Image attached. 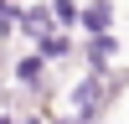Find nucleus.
<instances>
[{"label":"nucleus","instance_id":"f03ea898","mask_svg":"<svg viewBox=\"0 0 129 124\" xmlns=\"http://www.w3.org/2000/svg\"><path fill=\"white\" fill-rule=\"evenodd\" d=\"M109 52H114V36H109V31H93V41H88V62H93V72L109 67Z\"/></svg>","mask_w":129,"mask_h":124},{"label":"nucleus","instance_id":"20e7f679","mask_svg":"<svg viewBox=\"0 0 129 124\" xmlns=\"http://www.w3.org/2000/svg\"><path fill=\"white\" fill-rule=\"evenodd\" d=\"M109 21H114V10L103 5V0H98V5H88V10H83V26H88V31H109Z\"/></svg>","mask_w":129,"mask_h":124},{"label":"nucleus","instance_id":"423d86ee","mask_svg":"<svg viewBox=\"0 0 129 124\" xmlns=\"http://www.w3.org/2000/svg\"><path fill=\"white\" fill-rule=\"evenodd\" d=\"M16 78H21V83H41V57H26V62L16 67Z\"/></svg>","mask_w":129,"mask_h":124},{"label":"nucleus","instance_id":"39448f33","mask_svg":"<svg viewBox=\"0 0 129 124\" xmlns=\"http://www.w3.org/2000/svg\"><path fill=\"white\" fill-rule=\"evenodd\" d=\"M52 16H57V26H72L78 21V5L72 0H52Z\"/></svg>","mask_w":129,"mask_h":124},{"label":"nucleus","instance_id":"0eeeda50","mask_svg":"<svg viewBox=\"0 0 129 124\" xmlns=\"http://www.w3.org/2000/svg\"><path fill=\"white\" fill-rule=\"evenodd\" d=\"M41 52H47V57H62V52H67V41H62V36H47V31H41Z\"/></svg>","mask_w":129,"mask_h":124},{"label":"nucleus","instance_id":"f257e3e1","mask_svg":"<svg viewBox=\"0 0 129 124\" xmlns=\"http://www.w3.org/2000/svg\"><path fill=\"white\" fill-rule=\"evenodd\" d=\"M103 78H88V83H78V93H72V109H78V124L83 119H93V114L103 109Z\"/></svg>","mask_w":129,"mask_h":124},{"label":"nucleus","instance_id":"6e6552de","mask_svg":"<svg viewBox=\"0 0 129 124\" xmlns=\"http://www.w3.org/2000/svg\"><path fill=\"white\" fill-rule=\"evenodd\" d=\"M16 16H21V10L10 5V0H0V26H16Z\"/></svg>","mask_w":129,"mask_h":124},{"label":"nucleus","instance_id":"9d476101","mask_svg":"<svg viewBox=\"0 0 129 124\" xmlns=\"http://www.w3.org/2000/svg\"><path fill=\"white\" fill-rule=\"evenodd\" d=\"M0 124H10V119H0Z\"/></svg>","mask_w":129,"mask_h":124},{"label":"nucleus","instance_id":"1a4fd4ad","mask_svg":"<svg viewBox=\"0 0 129 124\" xmlns=\"http://www.w3.org/2000/svg\"><path fill=\"white\" fill-rule=\"evenodd\" d=\"M62 124H78V119H62Z\"/></svg>","mask_w":129,"mask_h":124},{"label":"nucleus","instance_id":"7ed1b4c3","mask_svg":"<svg viewBox=\"0 0 129 124\" xmlns=\"http://www.w3.org/2000/svg\"><path fill=\"white\" fill-rule=\"evenodd\" d=\"M16 21H21V26H26V31H31V36H41V31H47V26H52V10H41V5H31V10H21V16H16Z\"/></svg>","mask_w":129,"mask_h":124}]
</instances>
